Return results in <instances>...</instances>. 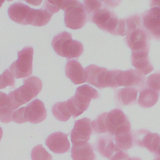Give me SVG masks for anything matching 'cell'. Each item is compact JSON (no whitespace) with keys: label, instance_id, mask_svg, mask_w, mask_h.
I'll list each match as a JSON object with an SVG mask.
<instances>
[{"label":"cell","instance_id":"cell-1","mask_svg":"<svg viewBox=\"0 0 160 160\" xmlns=\"http://www.w3.org/2000/svg\"><path fill=\"white\" fill-rule=\"evenodd\" d=\"M59 8L64 10V22L66 27L78 29L86 23L88 17L84 5L77 0L52 1Z\"/></svg>","mask_w":160,"mask_h":160},{"label":"cell","instance_id":"cell-2","mask_svg":"<svg viewBox=\"0 0 160 160\" xmlns=\"http://www.w3.org/2000/svg\"><path fill=\"white\" fill-rule=\"evenodd\" d=\"M42 81L38 77L31 76L25 79L21 86L8 94L12 109L15 110L36 97L42 89Z\"/></svg>","mask_w":160,"mask_h":160},{"label":"cell","instance_id":"cell-3","mask_svg":"<svg viewBox=\"0 0 160 160\" xmlns=\"http://www.w3.org/2000/svg\"><path fill=\"white\" fill-rule=\"evenodd\" d=\"M88 83L99 88H118L117 78L119 70H108L105 68L91 64L85 68Z\"/></svg>","mask_w":160,"mask_h":160},{"label":"cell","instance_id":"cell-4","mask_svg":"<svg viewBox=\"0 0 160 160\" xmlns=\"http://www.w3.org/2000/svg\"><path fill=\"white\" fill-rule=\"evenodd\" d=\"M98 98V92L89 85L78 87L74 96L66 101L69 113L74 118L78 117L88 108L91 99Z\"/></svg>","mask_w":160,"mask_h":160},{"label":"cell","instance_id":"cell-5","mask_svg":"<svg viewBox=\"0 0 160 160\" xmlns=\"http://www.w3.org/2000/svg\"><path fill=\"white\" fill-rule=\"evenodd\" d=\"M51 45L58 55L68 59L78 58L84 51L82 44L72 39L71 34L66 31L56 35L52 40Z\"/></svg>","mask_w":160,"mask_h":160},{"label":"cell","instance_id":"cell-6","mask_svg":"<svg viewBox=\"0 0 160 160\" xmlns=\"http://www.w3.org/2000/svg\"><path fill=\"white\" fill-rule=\"evenodd\" d=\"M46 116V110L44 103L41 100L36 99L26 106L14 111L12 114V121L18 124L28 121L32 124H37L43 121Z\"/></svg>","mask_w":160,"mask_h":160},{"label":"cell","instance_id":"cell-7","mask_svg":"<svg viewBox=\"0 0 160 160\" xmlns=\"http://www.w3.org/2000/svg\"><path fill=\"white\" fill-rule=\"evenodd\" d=\"M88 19L102 30L116 36L119 19L118 15L109 9L105 4L89 15Z\"/></svg>","mask_w":160,"mask_h":160},{"label":"cell","instance_id":"cell-8","mask_svg":"<svg viewBox=\"0 0 160 160\" xmlns=\"http://www.w3.org/2000/svg\"><path fill=\"white\" fill-rule=\"evenodd\" d=\"M33 53V48L31 46H26L18 52V59L9 67V71L15 78H23L31 75Z\"/></svg>","mask_w":160,"mask_h":160},{"label":"cell","instance_id":"cell-9","mask_svg":"<svg viewBox=\"0 0 160 160\" xmlns=\"http://www.w3.org/2000/svg\"><path fill=\"white\" fill-rule=\"evenodd\" d=\"M141 18L142 27L149 36L160 39V8H151L141 14Z\"/></svg>","mask_w":160,"mask_h":160},{"label":"cell","instance_id":"cell-10","mask_svg":"<svg viewBox=\"0 0 160 160\" xmlns=\"http://www.w3.org/2000/svg\"><path fill=\"white\" fill-rule=\"evenodd\" d=\"M126 40L131 51H149V36L142 27L128 33Z\"/></svg>","mask_w":160,"mask_h":160},{"label":"cell","instance_id":"cell-11","mask_svg":"<svg viewBox=\"0 0 160 160\" xmlns=\"http://www.w3.org/2000/svg\"><path fill=\"white\" fill-rule=\"evenodd\" d=\"M145 76L136 69L119 70L118 75V86L142 88L146 84Z\"/></svg>","mask_w":160,"mask_h":160},{"label":"cell","instance_id":"cell-12","mask_svg":"<svg viewBox=\"0 0 160 160\" xmlns=\"http://www.w3.org/2000/svg\"><path fill=\"white\" fill-rule=\"evenodd\" d=\"M91 134V120L88 118H82L74 122L71 132V139L73 144L86 142L89 140Z\"/></svg>","mask_w":160,"mask_h":160},{"label":"cell","instance_id":"cell-13","mask_svg":"<svg viewBox=\"0 0 160 160\" xmlns=\"http://www.w3.org/2000/svg\"><path fill=\"white\" fill-rule=\"evenodd\" d=\"M46 144L51 151L57 154L66 152L70 149L68 135L59 131L51 134L46 139Z\"/></svg>","mask_w":160,"mask_h":160},{"label":"cell","instance_id":"cell-14","mask_svg":"<svg viewBox=\"0 0 160 160\" xmlns=\"http://www.w3.org/2000/svg\"><path fill=\"white\" fill-rule=\"evenodd\" d=\"M149 51H131V62L132 66L142 74L144 76L151 72L153 66L151 64L149 58Z\"/></svg>","mask_w":160,"mask_h":160},{"label":"cell","instance_id":"cell-15","mask_svg":"<svg viewBox=\"0 0 160 160\" xmlns=\"http://www.w3.org/2000/svg\"><path fill=\"white\" fill-rule=\"evenodd\" d=\"M66 76L75 84H80L86 81L85 70L81 63L76 60H69L65 66Z\"/></svg>","mask_w":160,"mask_h":160},{"label":"cell","instance_id":"cell-16","mask_svg":"<svg viewBox=\"0 0 160 160\" xmlns=\"http://www.w3.org/2000/svg\"><path fill=\"white\" fill-rule=\"evenodd\" d=\"M52 14L44 5L39 9L31 8L26 18V25L31 24L35 26H44L49 22Z\"/></svg>","mask_w":160,"mask_h":160},{"label":"cell","instance_id":"cell-17","mask_svg":"<svg viewBox=\"0 0 160 160\" xmlns=\"http://www.w3.org/2000/svg\"><path fill=\"white\" fill-rule=\"evenodd\" d=\"M138 89L134 87H126L118 89L115 92V101L118 105L124 106L136 102Z\"/></svg>","mask_w":160,"mask_h":160},{"label":"cell","instance_id":"cell-18","mask_svg":"<svg viewBox=\"0 0 160 160\" xmlns=\"http://www.w3.org/2000/svg\"><path fill=\"white\" fill-rule=\"evenodd\" d=\"M31 8L22 2H15L8 8V15L14 22L26 25V18Z\"/></svg>","mask_w":160,"mask_h":160},{"label":"cell","instance_id":"cell-19","mask_svg":"<svg viewBox=\"0 0 160 160\" xmlns=\"http://www.w3.org/2000/svg\"><path fill=\"white\" fill-rule=\"evenodd\" d=\"M92 156L91 146L87 142L73 144L71 149L72 160H92Z\"/></svg>","mask_w":160,"mask_h":160},{"label":"cell","instance_id":"cell-20","mask_svg":"<svg viewBox=\"0 0 160 160\" xmlns=\"http://www.w3.org/2000/svg\"><path fill=\"white\" fill-rule=\"evenodd\" d=\"M14 111L8 95L0 92V121L3 123L11 122Z\"/></svg>","mask_w":160,"mask_h":160},{"label":"cell","instance_id":"cell-21","mask_svg":"<svg viewBox=\"0 0 160 160\" xmlns=\"http://www.w3.org/2000/svg\"><path fill=\"white\" fill-rule=\"evenodd\" d=\"M158 99V92L148 87H145L142 88L139 91L138 102L142 107L150 108L156 104Z\"/></svg>","mask_w":160,"mask_h":160},{"label":"cell","instance_id":"cell-22","mask_svg":"<svg viewBox=\"0 0 160 160\" xmlns=\"http://www.w3.org/2000/svg\"><path fill=\"white\" fill-rule=\"evenodd\" d=\"M52 112L57 119L63 122L69 120L71 116L67 107L66 101L54 104L52 108Z\"/></svg>","mask_w":160,"mask_h":160},{"label":"cell","instance_id":"cell-23","mask_svg":"<svg viewBox=\"0 0 160 160\" xmlns=\"http://www.w3.org/2000/svg\"><path fill=\"white\" fill-rule=\"evenodd\" d=\"M126 34L142 27L141 18L138 14H133L123 18Z\"/></svg>","mask_w":160,"mask_h":160},{"label":"cell","instance_id":"cell-24","mask_svg":"<svg viewBox=\"0 0 160 160\" xmlns=\"http://www.w3.org/2000/svg\"><path fill=\"white\" fill-rule=\"evenodd\" d=\"M32 160H52L51 155L42 146L41 144L36 145L31 151Z\"/></svg>","mask_w":160,"mask_h":160},{"label":"cell","instance_id":"cell-25","mask_svg":"<svg viewBox=\"0 0 160 160\" xmlns=\"http://www.w3.org/2000/svg\"><path fill=\"white\" fill-rule=\"evenodd\" d=\"M146 84L149 89L160 92V72H155L149 75L146 79Z\"/></svg>","mask_w":160,"mask_h":160},{"label":"cell","instance_id":"cell-26","mask_svg":"<svg viewBox=\"0 0 160 160\" xmlns=\"http://www.w3.org/2000/svg\"><path fill=\"white\" fill-rule=\"evenodd\" d=\"M15 84L14 77L9 69H6L0 75V89L5 88L6 86H14Z\"/></svg>","mask_w":160,"mask_h":160},{"label":"cell","instance_id":"cell-27","mask_svg":"<svg viewBox=\"0 0 160 160\" xmlns=\"http://www.w3.org/2000/svg\"><path fill=\"white\" fill-rule=\"evenodd\" d=\"M83 4L85 11L88 16L90 15L104 5L103 1L97 0H86L83 1Z\"/></svg>","mask_w":160,"mask_h":160},{"label":"cell","instance_id":"cell-28","mask_svg":"<svg viewBox=\"0 0 160 160\" xmlns=\"http://www.w3.org/2000/svg\"><path fill=\"white\" fill-rule=\"evenodd\" d=\"M103 2L106 6L108 8H114L119 3V1H103Z\"/></svg>","mask_w":160,"mask_h":160},{"label":"cell","instance_id":"cell-29","mask_svg":"<svg viewBox=\"0 0 160 160\" xmlns=\"http://www.w3.org/2000/svg\"><path fill=\"white\" fill-rule=\"evenodd\" d=\"M150 6L152 7H158L160 8V0H153L150 2Z\"/></svg>","mask_w":160,"mask_h":160},{"label":"cell","instance_id":"cell-30","mask_svg":"<svg viewBox=\"0 0 160 160\" xmlns=\"http://www.w3.org/2000/svg\"><path fill=\"white\" fill-rule=\"evenodd\" d=\"M28 2H29V3H31V4H34L35 6L36 5H38L39 4H40L41 2V1H32V2H31V1H27Z\"/></svg>","mask_w":160,"mask_h":160},{"label":"cell","instance_id":"cell-31","mask_svg":"<svg viewBox=\"0 0 160 160\" xmlns=\"http://www.w3.org/2000/svg\"><path fill=\"white\" fill-rule=\"evenodd\" d=\"M2 134H3V132H2V128L0 127V141L2 137Z\"/></svg>","mask_w":160,"mask_h":160},{"label":"cell","instance_id":"cell-32","mask_svg":"<svg viewBox=\"0 0 160 160\" xmlns=\"http://www.w3.org/2000/svg\"><path fill=\"white\" fill-rule=\"evenodd\" d=\"M4 2V1H0V7L1 6V5H2V4Z\"/></svg>","mask_w":160,"mask_h":160}]
</instances>
